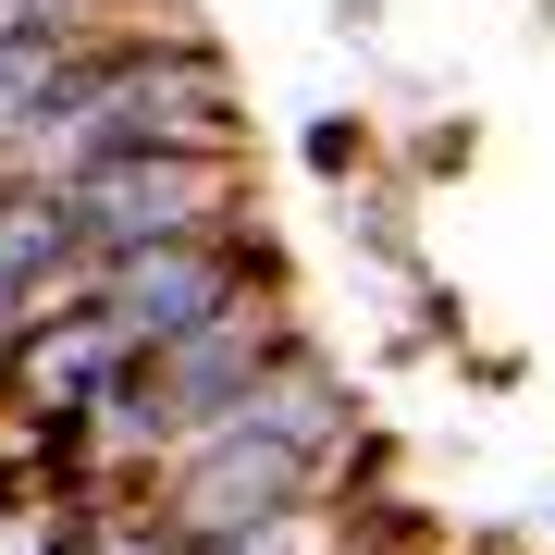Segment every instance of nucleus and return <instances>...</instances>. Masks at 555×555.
I'll use <instances>...</instances> for the list:
<instances>
[{
  "label": "nucleus",
  "mask_w": 555,
  "mask_h": 555,
  "mask_svg": "<svg viewBox=\"0 0 555 555\" xmlns=\"http://www.w3.org/2000/svg\"><path fill=\"white\" fill-rule=\"evenodd\" d=\"M456 160H469V124H433V137L408 149V173H456Z\"/></svg>",
  "instance_id": "6e6552de"
},
{
  "label": "nucleus",
  "mask_w": 555,
  "mask_h": 555,
  "mask_svg": "<svg viewBox=\"0 0 555 555\" xmlns=\"http://www.w3.org/2000/svg\"><path fill=\"white\" fill-rule=\"evenodd\" d=\"M543 531H555V518H543Z\"/></svg>",
  "instance_id": "9d476101"
},
{
  "label": "nucleus",
  "mask_w": 555,
  "mask_h": 555,
  "mask_svg": "<svg viewBox=\"0 0 555 555\" xmlns=\"http://www.w3.org/2000/svg\"><path fill=\"white\" fill-rule=\"evenodd\" d=\"M259 284H297V272H284V235H272V222H235V235H198V247L100 259V272H87V309H100L137 358H160L173 334L222 321L235 297H259Z\"/></svg>",
  "instance_id": "20e7f679"
},
{
  "label": "nucleus",
  "mask_w": 555,
  "mask_h": 555,
  "mask_svg": "<svg viewBox=\"0 0 555 555\" xmlns=\"http://www.w3.org/2000/svg\"><path fill=\"white\" fill-rule=\"evenodd\" d=\"M383 555H420V531H396V543H383Z\"/></svg>",
  "instance_id": "1a4fd4ad"
},
{
  "label": "nucleus",
  "mask_w": 555,
  "mask_h": 555,
  "mask_svg": "<svg viewBox=\"0 0 555 555\" xmlns=\"http://www.w3.org/2000/svg\"><path fill=\"white\" fill-rule=\"evenodd\" d=\"M371 481V433H358V383L334 358H297V371H272L247 408L198 420L173 456L149 469L137 518H160L173 543H222V531H259V518L284 506H334Z\"/></svg>",
  "instance_id": "f257e3e1"
},
{
  "label": "nucleus",
  "mask_w": 555,
  "mask_h": 555,
  "mask_svg": "<svg viewBox=\"0 0 555 555\" xmlns=\"http://www.w3.org/2000/svg\"><path fill=\"white\" fill-rule=\"evenodd\" d=\"M38 198L62 210L75 259L100 272V259H137V247H198V235L259 222V173H247V149H173V160H100V173L38 185Z\"/></svg>",
  "instance_id": "7ed1b4c3"
},
{
  "label": "nucleus",
  "mask_w": 555,
  "mask_h": 555,
  "mask_svg": "<svg viewBox=\"0 0 555 555\" xmlns=\"http://www.w3.org/2000/svg\"><path fill=\"white\" fill-rule=\"evenodd\" d=\"M408 518L396 506H371V494H334V506H284V518H259V531H222L198 555H383Z\"/></svg>",
  "instance_id": "423d86ee"
},
{
  "label": "nucleus",
  "mask_w": 555,
  "mask_h": 555,
  "mask_svg": "<svg viewBox=\"0 0 555 555\" xmlns=\"http://www.w3.org/2000/svg\"><path fill=\"white\" fill-rule=\"evenodd\" d=\"M173 149H235V75H222V50L198 25L112 50L62 112L13 124L25 185H75V173H100V160H173Z\"/></svg>",
  "instance_id": "f03ea898"
},
{
  "label": "nucleus",
  "mask_w": 555,
  "mask_h": 555,
  "mask_svg": "<svg viewBox=\"0 0 555 555\" xmlns=\"http://www.w3.org/2000/svg\"><path fill=\"white\" fill-rule=\"evenodd\" d=\"M297 160H309L321 185H371L383 173V124L371 112H309L297 124Z\"/></svg>",
  "instance_id": "0eeeda50"
},
{
  "label": "nucleus",
  "mask_w": 555,
  "mask_h": 555,
  "mask_svg": "<svg viewBox=\"0 0 555 555\" xmlns=\"http://www.w3.org/2000/svg\"><path fill=\"white\" fill-rule=\"evenodd\" d=\"M124 383H137V346H124L100 309H62V321H38L25 346H0V408L38 420V433H62V444H75Z\"/></svg>",
  "instance_id": "39448f33"
}]
</instances>
